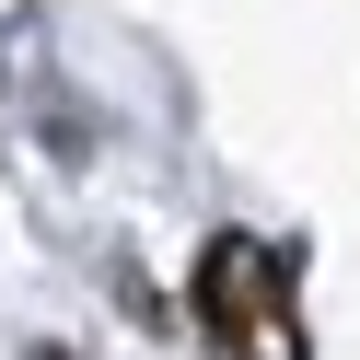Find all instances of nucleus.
Wrapping results in <instances>:
<instances>
[{"instance_id": "2", "label": "nucleus", "mask_w": 360, "mask_h": 360, "mask_svg": "<svg viewBox=\"0 0 360 360\" xmlns=\"http://www.w3.org/2000/svg\"><path fill=\"white\" fill-rule=\"evenodd\" d=\"M35 360H70V349H35Z\"/></svg>"}, {"instance_id": "1", "label": "nucleus", "mask_w": 360, "mask_h": 360, "mask_svg": "<svg viewBox=\"0 0 360 360\" xmlns=\"http://www.w3.org/2000/svg\"><path fill=\"white\" fill-rule=\"evenodd\" d=\"M198 326L221 360H302V302H290V256H267L256 233L198 244Z\"/></svg>"}]
</instances>
